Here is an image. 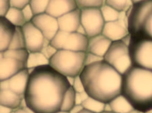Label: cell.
Instances as JSON below:
<instances>
[{"mask_svg": "<svg viewBox=\"0 0 152 113\" xmlns=\"http://www.w3.org/2000/svg\"><path fill=\"white\" fill-rule=\"evenodd\" d=\"M28 69L30 75L24 94L26 106L34 113L60 110L65 93L71 86L66 77L50 65Z\"/></svg>", "mask_w": 152, "mask_h": 113, "instance_id": "obj_1", "label": "cell"}, {"mask_svg": "<svg viewBox=\"0 0 152 113\" xmlns=\"http://www.w3.org/2000/svg\"><path fill=\"white\" fill-rule=\"evenodd\" d=\"M80 76L89 96L105 104L122 94L123 75L104 59L85 66Z\"/></svg>", "mask_w": 152, "mask_h": 113, "instance_id": "obj_2", "label": "cell"}, {"mask_svg": "<svg viewBox=\"0 0 152 113\" xmlns=\"http://www.w3.org/2000/svg\"><path fill=\"white\" fill-rule=\"evenodd\" d=\"M122 94L135 110H152V71L133 65L123 75Z\"/></svg>", "mask_w": 152, "mask_h": 113, "instance_id": "obj_3", "label": "cell"}, {"mask_svg": "<svg viewBox=\"0 0 152 113\" xmlns=\"http://www.w3.org/2000/svg\"><path fill=\"white\" fill-rule=\"evenodd\" d=\"M127 22L131 37L152 40V0L133 4Z\"/></svg>", "mask_w": 152, "mask_h": 113, "instance_id": "obj_4", "label": "cell"}, {"mask_svg": "<svg viewBox=\"0 0 152 113\" xmlns=\"http://www.w3.org/2000/svg\"><path fill=\"white\" fill-rule=\"evenodd\" d=\"M86 52L58 50L50 65L66 77L80 75L85 66Z\"/></svg>", "mask_w": 152, "mask_h": 113, "instance_id": "obj_5", "label": "cell"}, {"mask_svg": "<svg viewBox=\"0 0 152 113\" xmlns=\"http://www.w3.org/2000/svg\"><path fill=\"white\" fill-rule=\"evenodd\" d=\"M104 59L122 75L133 66L129 45L122 40L112 42Z\"/></svg>", "mask_w": 152, "mask_h": 113, "instance_id": "obj_6", "label": "cell"}, {"mask_svg": "<svg viewBox=\"0 0 152 113\" xmlns=\"http://www.w3.org/2000/svg\"><path fill=\"white\" fill-rule=\"evenodd\" d=\"M129 46L133 65L152 71V40L130 36Z\"/></svg>", "mask_w": 152, "mask_h": 113, "instance_id": "obj_7", "label": "cell"}, {"mask_svg": "<svg viewBox=\"0 0 152 113\" xmlns=\"http://www.w3.org/2000/svg\"><path fill=\"white\" fill-rule=\"evenodd\" d=\"M88 37L76 32H69L59 30L50 41L58 50L87 52Z\"/></svg>", "mask_w": 152, "mask_h": 113, "instance_id": "obj_8", "label": "cell"}, {"mask_svg": "<svg viewBox=\"0 0 152 113\" xmlns=\"http://www.w3.org/2000/svg\"><path fill=\"white\" fill-rule=\"evenodd\" d=\"M81 10V23L88 38L102 34L105 22L100 8Z\"/></svg>", "mask_w": 152, "mask_h": 113, "instance_id": "obj_9", "label": "cell"}, {"mask_svg": "<svg viewBox=\"0 0 152 113\" xmlns=\"http://www.w3.org/2000/svg\"><path fill=\"white\" fill-rule=\"evenodd\" d=\"M31 21L45 38L50 41L59 30L57 18L46 12L35 15Z\"/></svg>", "mask_w": 152, "mask_h": 113, "instance_id": "obj_10", "label": "cell"}, {"mask_svg": "<svg viewBox=\"0 0 152 113\" xmlns=\"http://www.w3.org/2000/svg\"><path fill=\"white\" fill-rule=\"evenodd\" d=\"M26 49L29 52L41 51L46 38L32 21L26 22L23 27Z\"/></svg>", "mask_w": 152, "mask_h": 113, "instance_id": "obj_11", "label": "cell"}, {"mask_svg": "<svg viewBox=\"0 0 152 113\" xmlns=\"http://www.w3.org/2000/svg\"><path fill=\"white\" fill-rule=\"evenodd\" d=\"M29 70L25 69L9 79L0 81V90L9 89L12 91L24 96L29 80Z\"/></svg>", "mask_w": 152, "mask_h": 113, "instance_id": "obj_12", "label": "cell"}, {"mask_svg": "<svg viewBox=\"0 0 152 113\" xmlns=\"http://www.w3.org/2000/svg\"><path fill=\"white\" fill-rule=\"evenodd\" d=\"M26 68L27 64L25 62L0 53V81L9 79Z\"/></svg>", "mask_w": 152, "mask_h": 113, "instance_id": "obj_13", "label": "cell"}, {"mask_svg": "<svg viewBox=\"0 0 152 113\" xmlns=\"http://www.w3.org/2000/svg\"><path fill=\"white\" fill-rule=\"evenodd\" d=\"M129 34L127 23L121 17L115 21L105 22L102 33L112 42L121 40Z\"/></svg>", "mask_w": 152, "mask_h": 113, "instance_id": "obj_14", "label": "cell"}, {"mask_svg": "<svg viewBox=\"0 0 152 113\" xmlns=\"http://www.w3.org/2000/svg\"><path fill=\"white\" fill-rule=\"evenodd\" d=\"M59 30L66 32H76L81 25V10L79 8L58 18Z\"/></svg>", "mask_w": 152, "mask_h": 113, "instance_id": "obj_15", "label": "cell"}, {"mask_svg": "<svg viewBox=\"0 0 152 113\" xmlns=\"http://www.w3.org/2000/svg\"><path fill=\"white\" fill-rule=\"evenodd\" d=\"M77 8L76 0H50L46 12L58 18Z\"/></svg>", "mask_w": 152, "mask_h": 113, "instance_id": "obj_16", "label": "cell"}, {"mask_svg": "<svg viewBox=\"0 0 152 113\" xmlns=\"http://www.w3.org/2000/svg\"><path fill=\"white\" fill-rule=\"evenodd\" d=\"M16 27L5 17H0V52L9 49Z\"/></svg>", "mask_w": 152, "mask_h": 113, "instance_id": "obj_17", "label": "cell"}, {"mask_svg": "<svg viewBox=\"0 0 152 113\" xmlns=\"http://www.w3.org/2000/svg\"><path fill=\"white\" fill-rule=\"evenodd\" d=\"M112 42L102 34L90 37L87 51L104 58Z\"/></svg>", "mask_w": 152, "mask_h": 113, "instance_id": "obj_18", "label": "cell"}, {"mask_svg": "<svg viewBox=\"0 0 152 113\" xmlns=\"http://www.w3.org/2000/svg\"><path fill=\"white\" fill-rule=\"evenodd\" d=\"M24 99V96L20 95L9 89L0 90V105L13 109L20 107Z\"/></svg>", "mask_w": 152, "mask_h": 113, "instance_id": "obj_19", "label": "cell"}, {"mask_svg": "<svg viewBox=\"0 0 152 113\" xmlns=\"http://www.w3.org/2000/svg\"><path fill=\"white\" fill-rule=\"evenodd\" d=\"M111 110L115 113H130L135 110L129 101L121 94L109 103Z\"/></svg>", "mask_w": 152, "mask_h": 113, "instance_id": "obj_20", "label": "cell"}, {"mask_svg": "<svg viewBox=\"0 0 152 113\" xmlns=\"http://www.w3.org/2000/svg\"><path fill=\"white\" fill-rule=\"evenodd\" d=\"M50 65L49 59L41 51L29 52L27 61V69H34Z\"/></svg>", "mask_w": 152, "mask_h": 113, "instance_id": "obj_21", "label": "cell"}, {"mask_svg": "<svg viewBox=\"0 0 152 113\" xmlns=\"http://www.w3.org/2000/svg\"><path fill=\"white\" fill-rule=\"evenodd\" d=\"M4 17L16 27H23L26 23L21 9L10 7Z\"/></svg>", "mask_w": 152, "mask_h": 113, "instance_id": "obj_22", "label": "cell"}, {"mask_svg": "<svg viewBox=\"0 0 152 113\" xmlns=\"http://www.w3.org/2000/svg\"><path fill=\"white\" fill-rule=\"evenodd\" d=\"M75 96L76 92L72 86H70L64 95L60 110L70 111L71 109L76 105Z\"/></svg>", "mask_w": 152, "mask_h": 113, "instance_id": "obj_23", "label": "cell"}, {"mask_svg": "<svg viewBox=\"0 0 152 113\" xmlns=\"http://www.w3.org/2000/svg\"><path fill=\"white\" fill-rule=\"evenodd\" d=\"M26 49V45L22 27H16L9 49Z\"/></svg>", "mask_w": 152, "mask_h": 113, "instance_id": "obj_24", "label": "cell"}, {"mask_svg": "<svg viewBox=\"0 0 152 113\" xmlns=\"http://www.w3.org/2000/svg\"><path fill=\"white\" fill-rule=\"evenodd\" d=\"M105 103L89 97L82 104L84 109L94 113H102L104 109Z\"/></svg>", "mask_w": 152, "mask_h": 113, "instance_id": "obj_25", "label": "cell"}, {"mask_svg": "<svg viewBox=\"0 0 152 113\" xmlns=\"http://www.w3.org/2000/svg\"><path fill=\"white\" fill-rule=\"evenodd\" d=\"M100 10L105 22L115 21L121 17V12L105 3L100 8Z\"/></svg>", "mask_w": 152, "mask_h": 113, "instance_id": "obj_26", "label": "cell"}, {"mask_svg": "<svg viewBox=\"0 0 152 113\" xmlns=\"http://www.w3.org/2000/svg\"><path fill=\"white\" fill-rule=\"evenodd\" d=\"M105 4L120 12L130 9L133 4L131 0H105Z\"/></svg>", "mask_w": 152, "mask_h": 113, "instance_id": "obj_27", "label": "cell"}, {"mask_svg": "<svg viewBox=\"0 0 152 113\" xmlns=\"http://www.w3.org/2000/svg\"><path fill=\"white\" fill-rule=\"evenodd\" d=\"M77 7L80 9L90 8H100L105 3V0H76Z\"/></svg>", "mask_w": 152, "mask_h": 113, "instance_id": "obj_28", "label": "cell"}, {"mask_svg": "<svg viewBox=\"0 0 152 113\" xmlns=\"http://www.w3.org/2000/svg\"><path fill=\"white\" fill-rule=\"evenodd\" d=\"M50 0H31L30 4L34 15L46 12Z\"/></svg>", "mask_w": 152, "mask_h": 113, "instance_id": "obj_29", "label": "cell"}, {"mask_svg": "<svg viewBox=\"0 0 152 113\" xmlns=\"http://www.w3.org/2000/svg\"><path fill=\"white\" fill-rule=\"evenodd\" d=\"M57 51L58 50L51 44L50 41L46 38L43 47L41 51L44 56L50 60Z\"/></svg>", "mask_w": 152, "mask_h": 113, "instance_id": "obj_30", "label": "cell"}, {"mask_svg": "<svg viewBox=\"0 0 152 113\" xmlns=\"http://www.w3.org/2000/svg\"><path fill=\"white\" fill-rule=\"evenodd\" d=\"M104 60V58L90 52H86L85 58V66L94 64Z\"/></svg>", "mask_w": 152, "mask_h": 113, "instance_id": "obj_31", "label": "cell"}, {"mask_svg": "<svg viewBox=\"0 0 152 113\" xmlns=\"http://www.w3.org/2000/svg\"><path fill=\"white\" fill-rule=\"evenodd\" d=\"M22 10L26 23L31 21L35 15L30 4L24 7Z\"/></svg>", "mask_w": 152, "mask_h": 113, "instance_id": "obj_32", "label": "cell"}, {"mask_svg": "<svg viewBox=\"0 0 152 113\" xmlns=\"http://www.w3.org/2000/svg\"><path fill=\"white\" fill-rule=\"evenodd\" d=\"M72 87L73 88L76 93L81 92L85 90L84 84L80 75L77 76L75 77L73 84Z\"/></svg>", "mask_w": 152, "mask_h": 113, "instance_id": "obj_33", "label": "cell"}, {"mask_svg": "<svg viewBox=\"0 0 152 113\" xmlns=\"http://www.w3.org/2000/svg\"><path fill=\"white\" fill-rule=\"evenodd\" d=\"M10 7V0H0V17H4Z\"/></svg>", "mask_w": 152, "mask_h": 113, "instance_id": "obj_34", "label": "cell"}, {"mask_svg": "<svg viewBox=\"0 0 152 113\" xmlns=\"http://www.w3.org/2000/svg\"><path fill=\"white\" fill-rule=\"evenodd\" d=\"M31 0H10L11 7L23 9L30 4Z\"/></svg>", "mask_w": 152, "mask_h": 113, "instance_id": "obj_35", "label": "cell"}, {"mask_svg": "<svg viewBox=\"0 0 152 113\" xmlns=\"http://www.w3.org/2000/svg\"><path fill=\"white\" fill-rule=\"evenodd\" d=\"M89 97V96L85 91L81 92H76V96H75L76 104L82 105L83 102Z\"/></svg>", "mask_w": 152, "mask_h": 113, "instance_id": "obj_36", "label": "cell"}, {"mask_svg": "<svg viewBox=\"0 0 152 113\" xmlns=\"http://www.w3.org/2000/svg\"><path fill=\"white\" fill-rule=\"evenodd\" d=\"M11 113H34L31 109L26 106H21L14 109Z\"/></svg>", "mask_w": 152, "mask_h": 113, "instance_id": "obj_37", "label": "cell"}, {"mask_svg": "<svg viewBox=\"0 0 152 113\" xmlns=\"http://www.w3.org/2000/svg\"><path fill=\"white\" fill-rule=\"evenodd\" d=\"M83 109L82 105L76 104L69 111L70 113H79Z\"/></svg>", "mask_w": 152, "mask_h": 113, "instance_id": "obj_38", "label": "cell"}, {"mask_svg": "<svg viewBox=\"0 0 152 113\" xmlns=\"http://www.w3.org/2000/svg\"><path fill=\"white\" fill-rule=\"evenodd\" d=\"M14 110L8 107L0 105V113H11Z\"/></svg>", "mask_w": 152, "mask_h": 113, "instance_id": "obj_39", "label": "cell"}, {"mask_svg": "<svg viewBox=\"0 0 152 113\" xmlns=\"http://www.w3.org/2000/svg\"><path fill=\"white\" fill-rule=\"evenodd\" d=\"M76 32L79 33V34H81L83 35H85L87 36L86 30H85V28L83 27V26L82 25L81 23V25L79 26L78 28H77Z\"/></svg>", "mask_w": 152, "mask_h": 113, "instance_id": "obj_40", "label": "cell"}, {"mask_svg": "<svg viewBox=\"0 0 152 113\" xmlns=\"http://www.w3.org/2000/svg\"><path fill=\"white\" fill-rule=\"evenodd\" d=\"M75 77H76L72 76L67 77H66L67 82H68V83L70 85V86H72V85L73 84Z\"/></svg>", "mask_w": 152, "mask_h": 113, "instance_id": "obj_41", "label": "cell"}, {"mask_svg": "<svg viewBox=\"0 0 152 113\" xmlns=\"http://www.w3.org/2000/svg\"><path fill=\"white\" fill-rule=\"evenodd\" d=\"M79 113H94L93 112H91V111H89V110H87V109H85L83 108V109L80 111Z\"/></svg>", "mask_w": 152, "mask_h": 113, "instance_id": "obj_42", "label": "cell"}, {"mask_svg": "<svg viewBox=\"0 0 152 113\" xmlns=\"http://www.w3.org/2000/svg\"><path fill=\"white\" fill-rule=\"evenodd\" d=\"M55 113H70L69 111H64V110H59Z\"/></svg>", "mask_w": 152, "mask_h": 113, "instance_id": "obj_43", "label": "cell"}, {"mask_svg": "<svg viewBox=\"0 0 152 113\" xmlns=\"http://www.w3.org/2000/svg\"><path fill=\"white\" fill-rule=\"evenodd\" d=\"M143 1V0H131L132 4H135L136 3L139 2L141 1Z\"/></svg>", "mask_w": 152, "mask_h": 113, "instance_id": "obj_44", "label": "cell"}, {"mask_svg": "<svg viewBox=\"0 0 152 113\" xmlns=\"http://www.w3.org/2000/svg\"><path fill=\"white\" fill-rule=\"evenodd\" d=\"M102 113H115L113 111H104Z\"/></svg>", "mask_w": 152, "mask_h": 113, "instance_id": "obj_45", "label": "cell"}]
</instances>
